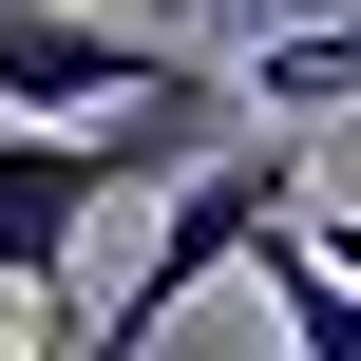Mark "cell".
I'll list each match as a JSON object with an SVG mask.
<instances>
[{
	"instance_id": "cell-6",
	"label": "cell",
	"mask_w": 361,
	"mask_h": 361,
	"mask_svg": "<svg viewBox=\"0 0 361 361\" xmlns=\"http://www.w3.org/2000/svg\"><path fill=\"white\" fill-rule=\"evenodd\" d=\"M305 247H324V267H343V286H361V209H305Z\"/></svg>"
},
{
	"instance_id": "cell-4",
	"label": "cell",
	"mask_w": 361,
	"mask_h": 361,
	"mask_svg": "<svg viewBox=\"0 0 361 361\" xmlns=\"http://www.w3.org/2000/svg\"><path fill=\"white\" fill-rule=\"evenodd\" d=\"M228 76H247V114H286V133L361 114V0H343V19H286V38H247Z\"/></svg>"
},
{
	"instance_id": "cell-1",
	"label": "cell",
	"mask_w": 361,
	"mask_h": 361,
	"mask_svg": "<svg viewBox=\"0 0 361 361\" xmlns=\"http://www.w3.org/2000/svg\"><path fill=\"white\" fill-rule=\"evenodd\" d=\"M247 133V76L228 57H171L133 114H95V133H38V114H0V286L19 305H57L76 286V247H95V209H133V190H171V171H209Z\"/></svg>"
},
{
	"instance_id": "cell-2",
	"label": "cell",
	"mask_w": 361,
	"mask_h": 361,
	"mask_svg": "<svg viewBox=\"0 0 361 361\" xmlns=\"http://www.w3.org/2000/svg\"><path fill=\"white\" fill-rule=\"evenodd\" d=\"M305 209H324V190H305V133H286V114H247L209 171H171V190H152V267L114 286V324H95V343H57V361H152L209 286H228V267L267 286V267L305 247Z\"/></svg>"
},
{
	"instance_id": "cell-7",
	"label": "cell",
	"mask_w": 361,
	"mask_h": 361,
	"mask_svg": "<svg viewBox=\"0 0 361 361\" xmlns=\"http://www.w3.org/2000/svg\"><path fill=\"white\" fill-rule=\"evenodd\" d=\"M0 361H38V343H0Z\"/></svg>"
},
{
	"instance_id": "cell-3",
	"label": "cell",
	"mask_w": 361,
	"mask_h": 361,
	"mask_svg": "<svg viewBox=\"0 0 361 361\" xmlns=\"http://www.w3.org/2000/svg\"><path fill=\"white\" fill-rule=\"evenodd\" d=\"M171 76V38H133V19H76V0H0V114H38V133H95V114H133Z\"/></svg>"
},
{
	"instance_id": "cell-5",
	"label": "cell",
	"mask_w": 361,
	"mask_h": 361,
	"mask_svg": "<svg viewBox=\"0 0 361 361\" xmlns=\"http://www.w3.org/2000/svg\"><path fill=\"white\" fill-rule=\"evenodd\" d=\"M267 305H286V361H361V286L324 267V247H286V267H267Z\"/></svg>"
}]
</instances>
